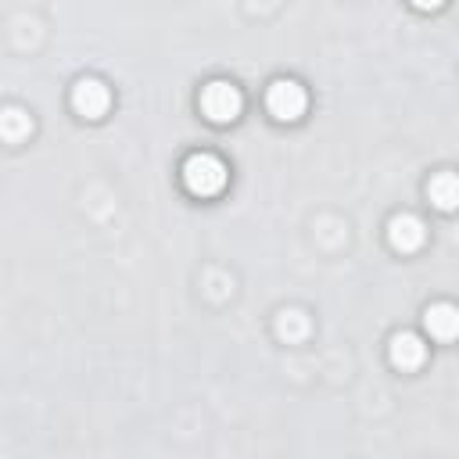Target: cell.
<instances>
[{
	"label": "cell",
	"mask_w": 459,
	"mask_h": 459,
	"mask_svg": "<svg viewBox=\"0 0 459 459\" xmlns=\"http://www.w3.org/2000/svg\"><path fill=\"white\" fill-rule=\"evenodd\" d=\"M183 186L197 197H212L226 186V165L215 154H190L183 161Z\"/></svg>",
	"instance_id": "6da1fadb"
},
{
	"label": "cell",
	"mask_w": 459,
	"mask_h": 459,
	"mask_svg": "<svg viewBox=\"0 0 459 459\" xmlns=\"http://www.w3.org/2000/svg\"><path fill=\"white\" fill-rule=\"evenodd\" d=\"M240 108H244V97H240V90L233 82L215 79V82H208L201 90V111H204V118H212L219 126L222 122H233L240 115Z\"/></svg>",
	"instance_id": "7a4b0ae2"
},
{
	"label": "cell",
	"mask_w": 459,
	"mask_h": 459,
	"mask_svg": "<svg viewBox=\"0 0 459 459\" xmlns=\"http://www.w3.org/2000/svg\"><path fill=\"white\" fill-rule=\"evenodd\" d=\"M305 104H308V97L294 79H276L265 93V108L276 122H298L305 115Z\"/></svg>",
	"instance_id": "3957f363"
},
{
	"label": "cell",
	"mask_w": 459,
	"mask_h": 459,
	"mask_svg": "<svg viewBox=\"0 0 459 459\" xmlns=\"http://www.w3.org/2000/svg\"><path fill=\"white\" fill-rule=\"evenodd\" d=\"M111 97H108V86L100 79H79L75 90H72V108L82 115V118H100L108 111Z\"/></svg>",
	"instance_id": "277c9868"
},
{
	"label": "cell",
	"mask_w": 459,
	"mask_h": 459,
	"mask_svg": "<svg viewBox=\"0 0 459 459\" xmlns=\"http://www.w3.org/2000/svg\"><path fill=\"white\" fill-rule=\"evenodd\" d=\"M387 237H391V244H394L398 251H416L427 233H423V222H420L416 215H394Z\"/></svg>",
	"instance_id": "5b68a950"
},
{
	"label": "cell",
	"mask_w": 459,
	"mask_h": 459,
	"mask_svg": "<svg viewBox=\"0 0 459 459\" xmlns=\"http://www.w3.org/2000/svg\"><path fill=\"white\" fill-rule=\"evenodd\" d=\"M423 344H420V337H412V333H398L394 341H391V362L394 366H402V369H416L420 362H423Z\"/></svg>",
	"instance_id": "8992f818"
},
{
	"label": "cell",
	"mask_w": 459,
	"mask_h": 459,
	"mask_svg": "<svg viewBox=\"0 0 459 459\" xmlns=\"http://www.w3.org/2000/svg\"><path fill=\"white\" fill-rule=\"evenodd\" d=\"M427 330H430L434 337H441V341H452L455 330H459L455 308H452V305H434V308H427Z\"/></svg>",
	"instance_id": "52a82bcc"
},
{
	"label": "cell",
	"mask_w": 459,
	"mask_h": 459,
	"mask_svg": "<svg viewBox=\"0 0 459 459\" xmlns=\"http://www.w3.org/2000/svg\"><path fill=\"white\" fill-rule=\"evenodd\" d=\"M427 194H430V201L437 204V208H455V201H459V183H455V176L452 172H437L434 179H430V186H427Z\"/></svg>",
	"instance_id": "ba28073f"
},
{
	"label": "cell",
	"mask_w": 459,
	"mask_h": 459,
	"mask_svg": "<svg viewBox=\"0 0 459 459\" xmlns=\"http://www.w3.org/2000/svg\"><path fill=\"white\" fill-rule=\"evenodd\" d=\"M32 133V118L25 115V111H18V108H7V111H0V136L7 140V143H18V140H25Z\"/></svg>",
	"instance_id": "9c48e42d"
},
{
	"label": "cell",
	"mask_w": 459,
	"mask_h": 459,
	"mask_svg": "<svg viewBox=\"0 0 459 459\" xmlns=\"http://www.w3.org/2000/svg\"><path fill=\"white\" fill-rule=\"evenodd\" d=\"M412 4H416L420 11H434V7H441L445 0H412Z\"/></svg>",
	"instance_id": "30bf717a"
}]
</instances>
